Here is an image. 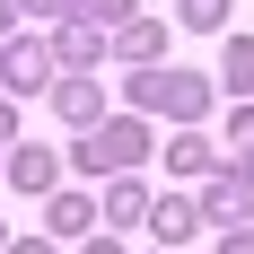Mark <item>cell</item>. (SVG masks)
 Masks as SVG:
<instances>
[{"label": "cell", "mask_w": 254, "mask_h": 254, "mask_svg": "<svg viewBox=\"0 0 254 254\" xmlns=\"http://www.w3.org/2000/svg\"><path fill=\"white\" fill-rule=\"evenodd\" d=\"M228 79H237V88H254V44H237V53H228Z\"/></svg>", "instance_id": "obj_1"}]
</instances>
